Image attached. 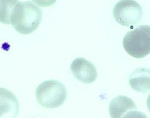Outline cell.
Listing matches in <instances>:
<instances>
[{"label":"cell","instance_id":"1","mask_svg":"<svg viewBox=\"0 0 150 118\" xmlns=\"http://www.w3.org/2000/svg\"><path fill=\"white\" fill-rule=\"evenodd\" d=\"M42 19L41 8L31 1H18L10 15V23L20 34L33 33Z\"/></svg>","mask_w":150,"mask_h":118},{"label":"cell","instance_id":"2","mask_svg":"<svg viewBox=\"0 0 150 118\" xmlns=\"http://www.w3.org/2000/svg\"><path fill=\"white\" fill-rule=\"evenodd\" d=\"M123 47L127 53L136 58L150 54V25H141L124 35Z\"/></svg>","mask_w":150,"mask_h":118},{"label":"cell","instance_id":"3","mask_svg":"<svg viewBox=\"0 0 150 118\" xmlns=\"http://www.w3.org/2000/svg\"><path fill=\"white\" fill-rule=\"evenodd\" d=\"M67 89L59 81L49 80L40 83L36 89V99L39 104L47 109L59 107L67 98Z\"/></svg>","mask_w":150,"mask_h":118},{"label":"cell","instance_id":"4","mask_svg":"<svg viewBox=\"0 0 150 118\" xmlns=\"http://www.w3.org/2000/svg\"><path fill=\"white\" fill-rule=\"evenodd\" d=\"M113 15L120 24L131 27L136 25L142 16V8L136 1L122 0L114 6Z\"/></svg>","mask_w":150,"mask_h":118},{"label":"cell","instance_id":"5","mask_svg":"<svg viewBox=\"0 0 150 118\" xmlns=\"http://www.w3.org/2000/svg\"><path fill=\"white\" fill-rule=\"evenodd\" d=\"M70 70L74 77L83 83L94 82L97 77L94 64L84 58H76L70 65Z\"/></svg>","mask_w":150,"mask_h":118},{"label":"cell","instance_id":"6","mask_svg":"<svg viewBox=\"0 0 150 118\" xmlns=\"http://www.w3.org/2000/svg\"><path fill=\"white\" fill-rule=\"evenodd\" d=\"M19 103L15 95L7 89L0 88V118H16Z\"/></svg>","mask_w":150,"mask_h":118},{"label":"cell","instance_id":"7","mask_svg":"<svg viewBox=\"0 0 150 118\" xmlns=\"http://www.w3.org/2000/svg\"><path fill=\"white\" fill-rule=\"evenodd\" d=\"M136 105L131 98L119 95L112 99L109 106L110 118H122L128 112L136 109Z\"/></svg>","mask_w":150,"mask_h":118},{"label":"cell","instance_id":"8","mask_svg":"<svg viewBox=\"0 0 150 118\" xmlns=\"http://www.w3.org/2000/svg\"><path fill=\"white\" fill-rule=\"evenodd\" d=\"M131 88L139 93H147L150 90V70L139 68L134 70L129 77Z\"/></svg>","mask_w":150,"mask_h":118},{"label":"cell","instance_id":"9","mask_svg":"<svg viewBox=\"0 0 150 118\" xmlns=\"http://www.w3.org/2000/svg\"><path fill=\"white\" fill-rule=\"evenodd\" d=\"M18 1L14 0H0V22L10 23V15Z\"/></svg>","mask_w":150,"mask_h":118},{"label":"cell","instance_id":"10","mask_svg":"<svg viewBox=\"0 0 150 118\" xmlns=\"http://www.w3.org/2000/svg\"><path fill=\"white\" fill-rule=\"evenodd\" d=\"M122 118H148L147 116L142 112L133 110L128 112L125 114Z\"/></svg>","mask_w":150,"mask_h":118},{"label":"cell","instance_id":"11","mask_svg":"<svg viewBox=\"0 0 150 118\" xmlns=\"http://www.w3.org/2000/svg\"><path fill=\"white\" fill-rule=\"evenodd\" d=\"M146 106H147V108L150 113V94H149L147 100H146Z\"/></svg>","mask_w":150,"mask_h":118}]
</instances>
